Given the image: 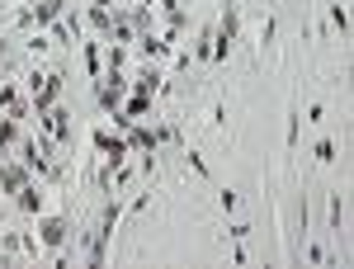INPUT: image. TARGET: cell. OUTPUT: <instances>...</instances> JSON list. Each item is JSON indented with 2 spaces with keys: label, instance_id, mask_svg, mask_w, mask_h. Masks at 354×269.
<instances>
[{
  "label": "cell",
  "instance_id": "cell-1",
  "mask_svg": "<svg viewBox=\"0 0 354 269\" xmlns=\"http://www.w3.org/2000/svg\"><path fill=\"white\" fill-rule=\"evenodd\" d=\"M123 90H128V76H123V71H109L104 81L95 85V100H100V109L118 113V109H123Z\"/></svg>",
  "mask_w": 354,
  "mask_h": 269
},
{
  "label": "cell",
  "instance_id": "cell-2",
  "mask_svg": "<svg viewBox=\"0 0 354 269\" xmlns=\"http://www.w3.org/2000/svg\"><path fill=\"white\" fill-rule=\"evenodd\" d=\"M62 81H66L62 71L43 76V81H33V109H38V113H48V109L57 104V95H62Z\"/></svg>",
  "mask_w": 354,
  "mask_h": 269
},
{
  "label": "cell",
  "instance_id": "cell-3",
  "mask_svg": "<svg viewBox=\"0 0 354 269\" xmlns=\"http://www.w3.org/2000/svg\"><path fill=\"white\" fill-rule=\"evenodd\" d=\"M38 123H43V128H48V133L57 137V142H71V113H66V109H48V113H38Z\"/></svg>",
  "mask_w": 354,
  "mask_h": 269
},
{
  "label": "cell",
  "instance_id": "cell-4",
  "mask_svg": "<svg viewBox=\"0 0 354 269\" xmlns=\"http://www.w3.org/2000/svg\"><path fill=\"white\" fill-rule=\"evenodd\" d=\"M28 185V165H0V194H19Z\"/></svg>",
  "mask_w": 354,
  "mask_h": 269
},
{
  "label": "cell",
  "instance_id": "cell-5",
  "mask_svg": "<svg viewBox=\"0 0 354 269\" xmlns=\"http://www.w3.org/2000/svg\"><path fill=\"white\" fill-rule=\"evenodd\" d=\"M28 15H33V24H38V28H43V24H57V19L66 15V0H38Z\"/></svg>",
  "mask_w": 354,
  "mask_h": 269
},
{
  "label": "cell",
  "instance_id": "cell-6",
  "mask_svg": "<svg viewBox=\"0 0 354 269\" xmlns=\"http://www.w3.org/2000/svg\"><path fill=\"white\" fill-rule=\"evenodd\" d=\"M66 232H71V227H66L62 217H43V222H38V241H43V245H62V241H66Z\"/></svg>",
  "mask_w": 354,
  "mask_h": 269
},
{
  "label": "cell",
  "instance_id": "cell-7",
  "mask_svg": "<svg viewBox=\"0 0 354 269\" xmlns=\"http://www.w3.org/2000/svg\"><path fill=\"white\" fill-rule=\"evenodd\" d=\"M85 71H90V76L104 71V48H100V43H85Z\"/></svg>",
  "mask_w": 354,
  "mask_h": 269
},
{
  "label": "cell",
  "instance_id": "cell-8",
  "mask_svg": "<svg viewBox=\"0 0 354 269\" xmlns=\"http://www.w3.org/2000/svg\"><path fill=\"white\" fill-rule=\"evenodd\" d=\"M137 95H156V90H161V76H156V71H151V66H147V71H142V76H137Z\"/></svg>",
  "mask_w": 354,
  "mask_h": 269
},
{
  "label": "cell",
  "instance_id": "cell-9",
  "mask_svg": "<svg viewBox=\"0 0 354 269\" xmlns=\"http://www.w3.org/2000/svg\"><path fill=\"white\" fill-rule=\"evenodd\" d=\"M137 43H142V53H147V57H165V48H170L165 38H156V33H142Z\"/></svg>",
  "mask_w": 354,
  "mask_h": 269
},
{
  "label": "cell",
  "instance_id": "cell-10",
  "mask_svg": "<svg viewBox=\"0 0 354 269\" xmlns=\"http://www.w3.org/2000/svg\"><path fill=\"white\" fill-rule=\"evenodd\" d=\"M19 208H24V213H38V208H43V194H38L33 185H24L19 189Z\"/></svg>",
  "mask_w": 354,
  "mask_h": 269
},
{
  "label": "cell",
  "instance_id": "cell-11",
  "mask_svg": "<svg viewBox=\"0 0 354 269\" xmlns=\"http://www.w3.org/2000/svg\"><path fill=\"white\" fill-rule=\"evenodd\" d=\"M147 109H151V95H133V100H128V109H123V118H142Z\"/></svg>",
  "mask_w": 354,
  "mask_h": 269
},
{
  "label": "cell",
  "instance_id": "cell-12",
  "mask_svg": "<svg viewBox=\"0 0 354 269\" xmlns=\"http://www.w3.org/2000/svg\"><path fill=\"white\" fill-rule=\"evenodd\" d=\"M194 57H198V62H208V57H213V33H208V28L198 33V43H194Z\"/></svg>",
  "mask_w": 354,
  "mask_h": 269
},
{
  "label": "cell",
  "instance_id": "cell-13",
  "mask_svg": "<svg viewBox=\"0 0 354 269\" xmlns=\"http://www.w3.org/2000/svg\"><path fill=\"white\" fill-rule=\"evenodd\" d=\"M330 24L340 28V33H345V28H350V15H345V5H330Z\"/></svg>",
  "mask_w": 354,
  "mask_h": 269
},
{
  "label": "cell",
  "instance_id": "cell-14",
  "mask_svg": "<svg viewBox=\"0 0 354 269\" xmlns=\"http://www.w3.org/2000/svg\"><path fill=\"white\" fill-rule=\"evenodd\" d=\"M19 104V90L15 85H0V109H15Z\"/></svg>",
  "mask_w": 354,
  "mask_h": 269
},
{
  "label": "cell",
  "instance_id": "cell-15",
  "mask_svg": "<svg viewBox=\"0 0 354 269\" xmlns=\"http://www.w3.org/2000/svg\"><path fill=\"white\" fill-rule=\"evenodd\" d=\"M317 161H335V142H330V137L317 142Z\"/></svg>",
  "mask_w": 354,
  "mask_h": 269
},
{
  "label": "cell",
  "instance_id": "cell-16",
  "mask_svg": "<svg viewBox=\"0 0 354 269\" xmlns=\"http://www.w3.org/2000/svg\"><path fill=\"white\" fill-rule=\"evenodd\" d=\"M123 62H128V48H118V43H113V48H109V71H118Z\"/></svg>",
  "mask_w": 354,
  "mask_h": 269
},
{
  "label": "cell",
  "instance_id": "cell-17",
  "mask_svg": "<svg viewBox=\"0 0 354 269\" xmlns=\"http://www.w3.org/2000/svg\"><path fill=\"white\" fill-rule=\"evenodd\" d=\"M95 5H100V10H113V0H95Z\"/></svg>",
  "mask_w": 354,
  "mask_h": 269
}]
</instances>
